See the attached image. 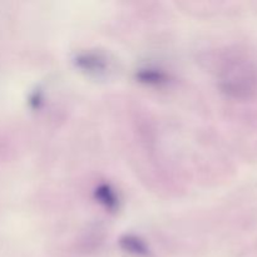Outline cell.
Wrapping results in <instances>:
<instances>
[{"label": "cell", "mask_w": 257, "mask_h": 257, "mask_svg": "<svg viewBox=\"0 0 257 257\" xmlns=\"http://www.w3.org/2000/svg\"><path fill=\"white\" fill-rule=\"evenodd\" d=\"M226 89L237 97H252L257 93V68L250 59L235 58L226 70Z\"/></svg>", "instance_id": "cell-1"}]
</instances>
